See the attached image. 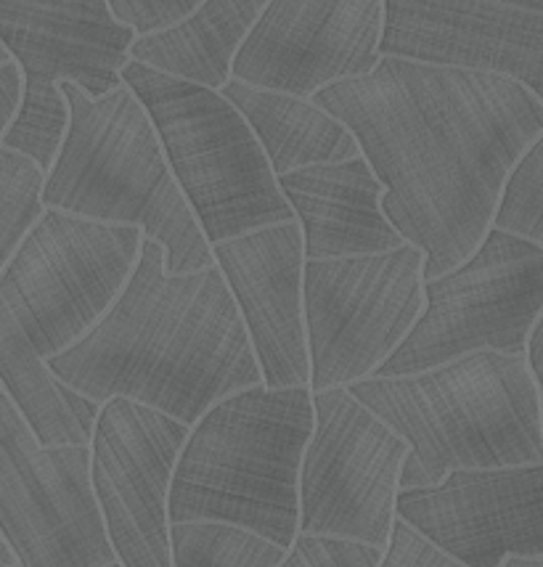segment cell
<instances>
[{
  "label": "cell",
  "instance_id": "obj_1",
  "mask_svg": "<svg viewBox=\"0 0 543 567\" xmlns=\"http://www.w3.org/2000/svg\"><path fill=\"white\" fill-rule=\"evenodd\" d=\"M314 101L356 136L387 220L424 252V281L483 245L509 173L543 133V101L525 85L400 56Z\"/></svg>",
  "mask_w": 543,
  "mask_h": 567
},
{
  "label": "cell",
  "instance_id": "obj_2",
  "mask_svg": "<svg viewBox=\"0 0 543 567\" xmlns=\"http://www.w3.org/2000/svg\"><path fill=\"white\" fill-rule=\"evenodd\" d=\"M49 369L99 406L127 398L188 427L228 395L263 384L221 268L167 274L165 249L146 236L114 306L78 346L49 358Z\"/></svg>",
  "mask_w": 543,
  "mask_h": 567
},
{
  "label": "cell",
  "instance_id": "obj_3",
  "mask_svg": "<svg viewBox=\"0 0 543 567\" xmlns=\"http://www.w3.org/2000/svg\"><path fill=\"white\" fill-rule=\"evenodd\" d=\"M144 231L45 210L0 274V388L43 445H91L101 406L57 380L49 358L114 306Z\"/></svg>",
  "mask_w": 543,
  "mask_h": 567
},
{
  "label": "cell",
  "instance_id": "obj_4",
  "mask_svg": "<svg viewBox=\"0 0 543 567\" xmlns=\"http://www.w3.org/2000/svg\"><path fill=\"white\" fill-rule=\"evenodd\" d=\"M348 390L411 445L400 491L438 485L457 470L543 464V411L527 355L480 350Z\"/></svg>",
  "mask_w": 543,
  "mask_h": 567
},
{
  "label": "cell",
  "instance_id": "obj_5",
  "mask_svg": "<svg viewBox=\"0 0 543 567\" xmlns=\"http://www.w3.org/2000/svg\"><path fill=\"white\" fill-rule=\"evenodd\" d=\"M314 390L266 384L215 403L194 424L170 485V523H226L284 549L300 536V467Z\"/></svg>",
  "mask_w": 543,
  "mask_h": 567
},
{
  "label": "cell",
  "instance_id": "obj_6",
  "mask_svg": "<svg viewBox=\"0 0 543 567\" xmlns=\"http://www.w3.org/2000/svg\"><path fill=\"white\" fill-rule=\"evenodd\" d=\"M70 127L45 173V210L74 218L135 226L165 249L167 274L215 266L146 106L127 85L91 99L83 87L61 83Z\"/></svg>",
  "mask_w": 543,
  "mask_h": 567
},
{
  "label": "cell",
  "instance_id": "obj_7",
  "mask_svg": "<svg viewBox=\"0 0 543 567\" xmlns=\"http://www.w3.org/2000/svg\"><path fill=\"white\" fill-rule=\"evenodd\" d=\"M122 83L146 106L173 178L209 245L297 220L253 127L221 91L133 59Z\"/></svg>",
  "mask_w": 543,
  "mask_h": 567
},
{
  "label": "cell",
  "instance_id": "obj_8",
  "mask_svg": "<svg viewBox=\"0 0 543 567\" xmlns=\"http://www.w3.org/2000/svg\"><path fill=\"white\" fill-rule=\"evenodd\" d=\"M135 38L109 0H0V43L24 74L22 110L0 144L49 173L70 127L61 83L91 99L117 91Z\"/></svg>",
  "mask_w": 543,
  "mask_h": 567
},
{
  "label": "cell",
  "instance_id": "obj_9",
  "mask_svg": "<svg viewBox=\"0 0 543 567\" xmlns=\"http://www.w3.org/2000/svg\"><path fill=\"white\" fill-rule=\"evenodd\" d=\"M543 316V247L491 228L461 266L424 281V313L375 377H409L461 355H525Z\"/></svg>",
  "mask_w": 543,
  "mask_h": 567
},
{
  "label": "cell",
  "instance_id": "obj_10",
  "mask_svg": "<svg viewBox=\"0 0 543 567\" xmlns=\"http://www.w3.org/2000/svg\"><path fill=\"white\" fill-rule=\"evenodd\" d=\"M424 252L403 247L356 258L305 260L310 390L375 377L424 313Z\"/></svg>",
  "mask_w": 543,
  "mask_h": 567
},
{
  "label": "cell",
  "instance_id": "obj_11",
  "mask_svg": "<svg viewBox=\"0 0 543 567\" xmlns=\"http://www.w3.org/2000/svg\"><path fill=\"white\" fill-rule=\"evenodd\" d=\"M0 536L19 567L117 563L91 481V445H43L0 390Z\"/></svg>",
  "mask_w": 543,
  "mask_h": 567
},
{
  "label": "cell",
  "instance_id": "obj_12",
  "mask_svg": "<svg viewBox=\"0 0 543 567\" xmlns=\"http://www.w3.org/2000/svg\"><path fill=\"white\" fill-rule=\"evenodd\" d=\"M314 409L300 467V533L387 549L411 445L348 388L314 393Z\"/></svg>",
  "mask_w": 543,
  "mask_h": 567
},
{
  "label": "cell",
  "instance_id": "obj_13",
  "mask_svg": "<svg viewBox=\"0 0 543 567\" xmlns=\"http://www.w3.org/2000/svg\"><path fill=\"white\" fill-rule=\"evenodd\" d=\"M188 432V424L127 398L99 411L91 481L122 567H173L170 485Z\"/></svg>",
  "mask_w": 543,
  "mask_h": 567
},
{
  "label": "cell",
  "instance_id": "obj_14",
  "mask_svg": "<svg viewBox=\"0 0 543 567\" xmlns=\"http://www.w3.org/2000/svg\"><path fill=\"white\" fill-rule=\"evenodd\" d=\"M382 38L385 0H268L230 78L314 99L324 87L375 72Z\"/></svg>",
  "mask_w": 543,
  "mask_h": 567
},
{
  "label": "cell",
  "instance_id": "obj_15",
  "mask_svg": "<svg viewBox=\"0 0 543 567\" xmlns=\"http://www.w3.org/2000/svg\"><path fill=\"white\" fill-rule=\"evenodd\" d=\"M396 515L467 567L543 557V464L457 470L427 488H403Z\"/></svg>",
  "mask_w": 543,
  "mask_h": 567
},
{
  "label": "cell",
  "instance_id": "obj_16",
  "mask_svg": "<svg viewBox=\"0 0 543 567\" xmlns=\"http://www.w3.org/2000/svg\"><path fill=\"white\" fill-rule=\"evenodd\" d=\"M379 53L501 74L543 101V0H385Z\"/></svg>",
  "mask_w": 543,
  "mask_h": 567
},
{
  "label": "cell",
  "instance_id": "obj_17",
  "mask_svg": "<svg viewBox=\"0 0 543 567\" xmlns=\"http://www.w3.org/2000/svg\"><path fill=\"white\" fill-rule=\"evenodd\" d=\"M213 258L247 327L263 384L270 390L310 388L300 223H278L221 241L213 245Z\"/></svg>",
  "mask_w": 543,
  "mask_h": 567
},
{
  "label": "cell",
  "instance_id": "obj_18",
  "mask_svg": "<svg viewBox=\"0 0 543 567\" xmlns=\"http://www.w3.org/2000/svg\"><path fill=\"white\" fill-rule=\"evenodd\" d=\"M278 186L303 228L305 260L379 255L406 245L387 220L385 186L363 154L278 175Z\"/></svg>",
  "mask_w": 543,
  "mask_h": 567
},
{
  "label": "cell",
  "instance_id": "obj_19",
  "mask_svg": "<svg viewBox=\"0 0 543 567\" xmlns=\"http://www.w3.org/2000/svg\"><path fill=\"white\" fill-rule=\"evenodd\" d=\"M266 6L268 0H202L178 24L135 38L131 59L186 83L223 91L236 53Z\"/></svg>",
  "mask_w": 543,
  "mask_h": 567
},
{
  "label": "cell",
  "instance_id": "obj_20",
  "mask_svg": "<svg viewBox=\"0 0 543 567\" xmlns=\"http://www.w3.org/2000/svg\"><path fill=\"white\" fill-rule=\"evenodd\" d=\"M223 96L244 114L268 154L276 178L310 165H331L361 157V146L350 127L339 123L314 99L266 91L230 78Z\"/></svg>",
  "mask_w": 543,
  "mask_h": 567
},
{
  "label": "cell",
  "instance_id": "obj_21",
  "mask_svg": "<svg viewBox=\"0 0 543 567\" xmlns=\"http://www.w3.org/2000/svg\"><path fill=\"white\" fill-rule=\"evenodd\" d=\"M173 567H278L289 549L226 523L170 525Z\"/></svg>",
  "mask_w": 543,
  "mask_h": 567
},
{
  "label": "cell",
  "instance_id": "obj_22",
  "mask_svg": "<svg viewBox=\"0 0 543 567\" xmlns=\"http://www.w3.org/2000/svg\"><path fill=\"white\" fill-rule=\"evenodd\" d=\"M43 184L35 162L0 144V274L45 213Z\"/></svg>",
  "mask_w": 543,
  "mask_h": 567
},
{
  "label": "cell",
  "instance_id": "obj_23",
  "mask_svg": "<svg viewBox=\"0 0 543 567\" xmlns=\"http://www.w3.org/2000/svg\"><path fill=\"white\" fill-rule=\"evenodd\" d=\"M493 228L543 247V133L509 173Z\"/></svg>",
  "mask_w": 543,
  "mask_h": 567
},
{
  "label": "cell",
  "instance_id": "obj_24",
  "mask_svg": "<svg viewBox=\"0 0 543 567\" xmlns=\"http://www.w3.org/2000/svg\"><path fill=\"white\" fill-rule=\"evenodd\" d=\"M385 549L335 536L300 533L278 567H379Z\"/></svg>",
  "mask_w": 543,
  "mask_h": 567
},
{
  "label": "cell",
  "instance_id": "obj_25",
  "mask_svg": "<svg viewBox=\"0 0 543 567\" xmlns=\"http://www.w3.org/2000/svg\"><path fill=\"white\" fill-rule=\"evenodd\" d=\"M202 0H109L114 17L139 35L165 30L186 19Z\"/></svg>",
  "mask_w": 543,
  "mask_h": 567
},
{
  "label": "cell",
  "instance_id": "obj_26",
  "mask_svg": "<svg viewBox=\"0 0 543 567\" xmlns=\"http://www.w3.org/2000/svg\"><path fill=\"white\" fill-rule=\"evenodd\" d=\"M379 567H467L459 559L448 557L438 546H432L417 530L409 528L403 519L392 525L390 544L385 549V559Z\"/></svg>",
  "mask_w": 543,
  "mask_h": 567
},
{
  "label": "cell",
  "instance_id": "obj_27",
  "mask_svg": "<svg viewBox=\"0 0 543 567\" xmlns=\"http://www.w3.org/2000/svg\"><path fill=\"white\" fill-rule=\"evenodd\" d=\"M24 101V74L19 70V64L6 62L0 64V141H3L9 127L17 120L19 110H22Z\"/></svg>",
  "mask_w": 543,
  "mask_h": 567
},
{
  "label": "cell",
  "instance_id": "obj_28",
  "mask_svg": "<svg viewBox=\"0 0 543 567\" xmlns=\"http://www.w3.org/2000/svg\"><path fill=\"white\" fill-rule=\"evenodd\" d=\"M527 367L533 371V380L539 384V395H541V411H543V316L539 323L533 327L531 340H527Z\"/></svg>",
  "mask_w": 543,
  "mask_h": 567
},
{
  "label": "cell",
  "instance_id": "obj_29",
  "mask_svg": "<svg viewBox=\"0 0 543 567\" xmlns=\"http://www.w3.org/2000/svg\"><path fill=\"white\" fill-rule=\"evenodd\" d=\"M504 567H543V557H535V559L512 557V559H506Z\"/></svg>",
  "mask_w": 543,
  "mask_h": 567
},
{
  "label": "cell",
  "instance_id": "obj_30",
  "mask_svg": "<svg viewBox=\"0 0 543 567\" xmlns=\"http://www.w3.org/2000/svg\"><path fill=\"white\" fill-rule=\"evenodd\" d=\"M13 565H17V557H13L9 544H6L3 536H0V567H13Z\"/></svg>",
  "mask_w": 543,
  "mask_h": 567
},
{
  "label": "cell",
  "instance_id": "obj_31",
  "mask_svg": "<svg viewBox=\"0 0 543 567\" xmlns=\"http://www.w3.org/2000/svg\"><path fill=\"white\" fill-rule=\"evenodd\" d=\"M6 62H11V53L3 49V43H0V64H6Z\"/></svg>",
  "mask_w": 543,
  "mask_h": 567
},
{
  "label": "cell",
  "instance_id": "obj_32",
  "mask_svg": "<svg viewBox=\"0 0 543 567\" xmlns=\"http://www.w3.org/2000/svg\"><path fill=\"white\" fill-rule=\"evenodd\" d=\"M109 567H122V565H120V563H114V565H109Z\"/></svg>",
  "mask_w": 543,
  "mask_h": 567
},
{
  "label": "cell",
  "instance_id": "obj_33",
  "mask_svg": "<svg viewBox=\"0 0 543 567\" xmlns=\"http://www.w3.org/2000/svg\"><path fill=\"white\" fill-rule=\"evenodd\" d=\"M13 567H19V565H13Z\"/></svg>",
  "mask_w": 543,
  "mask_h": 567
},
{
  "label": "cell",
  "instance_id": "obj_34",
  "mask_svg": "<svg viewBox=\"0 0 543 567\" xmlns=\"http://www.w3.org/2000/svg\"><path fill=\"white\" fill-rule=\"evenodd\" d=\"M0 390H3V388H0Z\"/></svg>",
  "mask_w": 543,
  "mask_h": 567
}]
</instances>
